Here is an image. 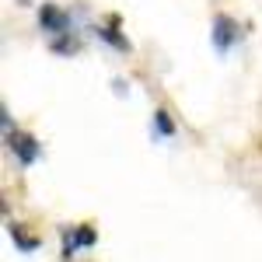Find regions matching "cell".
I'll return each instance as SVG.
<instances>
[{
  "instance_id": "277c9868",
  "label": "cell",
  "mask_w": 262,
  "mask_h": 262,
  "mask_svg": "<svg viewBox=\"0 0 262 262\" xmlns=\"http://www.w3.org/2000/svg\"><path fill=\"white\" fill-rule=\"evenodd\" d=\"M39 25H42V32H49V35H70V14L63 7H56V4H42Z\"/></svg>"
},
{
  "instance_id": "ba28073f",
  "label": "cell",
  "mask_w": 262,
  "mask_h": 262,
  "mask_svg": "<svg viewBox=\"0 0 262 262\" xmlns=\"http://www.w3.org/2000/svg\"><path fill=\"white\" fill-rule=\"evenodd\" d=\"M154 129H158L161 137H171V133H175V122H171V116H168L164 108H158V112H154Z\"/></svg>"
},
{
  "instance_id": "52a82bcc",
  "label": "cell",
  "mask_w": 262,
  "mask_h": 262,
  "mask_svg": "<svg viewBox=\"0 0 262 262\" xmlns=\"http://www.w3.org/2000/svg\"><path fill=\"white\" fill-rule=\"evenodd\" d=\"M49 49H53V53H60V56H70V53H77V49H81V42L74 39V35H60V39L49 42Z\"/></svg>"
},
{
  "instance_id": "5b68a950",
  "label": "cell",
  "mask_w": 262,
  "mask_h": 262,
  "mask_svg": "<svg viewBox=\"0 0 262 262\" xmlns=\"http://www.w3.org/2000/svg\"><path fill=\"white\" fill-rule=\"evenodd\" d=\"M119 25H122L119 14H108V21H105V25H98V39H105L108 46H116L119 53H129V39H126V35H119Z\"/></svg>"
},
{
  "instance_id": "8992f818",
  "label": "cell",
  "mask_w": 262,
  "mask_h": 262,
  "mask_svg": "<svg viewBox=\"0 0 262 262\" xmlns=\"http://www.w3.org/2000/svg\"><path fill=\"white\" fill-rule=\"evenodd\" d=\"M7 231H11L14 245H18V248L25 252V255H32V252H35V248L42 245V238H39V234H32V231H28L25 224H7Z\"/></svg>"
},
{
  "instance_id": "7a4b0ae2",
  "label": "cell",
  "mask_w": 262,
  "mask_h": 262,
  "mask_svg": "<svg viewBox=\"0 0 262 262\" xmlns=\"http://www.w3.org/2000/svg\"><path fill=\"white\" fill-rule=\"evenodd\" d=\"M7 147H11V154H14L21 164H35L39 154H42L39 140H35L32 133H21V129H7Z\"/></svg>"
},
{
  "instance_id": "9c48e42d",
  "label": "cell",
  "mask_w": 262,
  "mask_h": 262,
  "mask_svg": "<svg viewBox=\"0 0 262 262\" xmlns=\"http://www.w3.org/2000/svg\"><path fill=\"white\" fill-rule=\"evenodd\" d=\"M21 4H28V0H21Z\"/></svg>"
},
{
  "instance_id": "3957f363",
  "label": "cell",
  "mask_w": 262,
  "mask_h": 262,
  "mask_svg": "<svg viewBox=\"0 0 262 262\" xmlns=\"http://www.w3.org/2000/svg\"><path fill=\"white\" fill-rule=\"evenodd\" d=\"M210 35H213V46H217L221 53H227L234 42L242 39V28H238V21L231 18V14H217V18H213V32H210Z\"/></svg>"
},
{
  "instance_id": "6da1fadb",
  "label": "cell",
  "mask_w": 262,
  "mask_h": 262,
  "mask_svg": "<svg viewBox=\"0 0 262 262\" xmlns=\"http://www.w3.org/2000/svg\"><path fill=\"white\" fill-rule=\"evenodd\" d=\"M95 242H98V227H95V224L63 227V262H70L77 255V248H91Z\"/></svg>"
}]
</instances>
